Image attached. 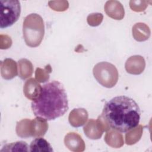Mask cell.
<instances>
[{"mask_svg":"<svg viewBox=\"0 0 152 152\" xmlns=\"http://www.w3.org/2000/svg\"><path fill=\"white\" fill-rule=\"evenodd\" d=\"M140 115L139 106L134 100L119 96L105 103L101 116L110 129L126 132L138 125Z\"/></svg>","mask_w":152,"mask_h":152,"instance_id":"1","label":"cell"},{"mask_svg":"<svg viewBox=\"0 0 152 152\" xmlns=\"http://www.w3.org/2000/svg\"><path fill=\"white\" fill-rule=\"evenodd\" d=\"M31 107L34 116L46 121L63 116L69 108L64 86L56 80L44 84L39 97L31 102Z\"/></svg>","mask_w":152,"mask_h":152,"instance_id":"2","label":"cell"},{"mask_svg":"<svg viewBox=\"0 0 152 152\" xmlns=\"http://www.w3.org/2000/svg\"><path fill=\"white\" fill-rule=\"evenodd\" d=\"M23 33L28 46L35 48L39 46L45 34V25L42 17L36 13L27 15L23 22Z\"/></svg>","mask_w":152,"mask_h":152,"instance_id":"3","label":"cell"},{"mask_svg":"<svg viewBox=\"0 0 152 152\" xmlns=\"http://www.w3.org/2000/svg\"><path fill=\"white\" fill-rule=\"evenodd\" d=\"M93 75L97 82L106 88H112L118 82L119 74L116 66L107 62L97 63L93 68Z\"/></svg>","mask_w":152,"mask_h":152,"instance_id":"4","label":"cell"},{"mask_svg":"<svg viewBox=\"0 0 152 152\" xmlns=\"http://www.w3.org/2000/svg\"><path fill=\"white\" fill-rule=\"evenodd\" d=\"M0 11L1 28L10 27L20 17V2L17 0H0Z\"/></svg>","mask_w":152,"mask_h":152,"instance_id":"5","label":"cell"},{"mask_svg":"<svg viewBox=\"0 0 152 152\" xmlns=\"http://www.w3.org/2000/svg\"><path fill=\"white\" fill-rule=\"evenodd\" d=\"M110 129L101 115L99 116L97 120L90 119L83 128L85 135L92 140L100 138L103 132L109 131Z\"/></svg>","mask_w":152,"mask_h":152,"instance_id":"6","label":"cell"},{"mask_svg":"<svg viewBox=\"0 0 152 152\" xmlns=\"http://www.w3.org/2000/svg\"><path fill=\"white\" fill-rule=\"evenodd\" d=\"M65 146L71 151L80 152L85 150L84 141L81 136L75 132L67 134L64 138Z\"/></svg>","mask_w":152,"mask_h":152,"instance_id":"7","label":"cell"},{"mask_svg":"<svg viewBox=\"0 0 152 152\" xmlns=\"http://www.w3.org/2000/svg\"><path fill=\"white\" fill-rule=\"evenodd\" d=\"M145 65V61L141 56L134 55L127 59L125 63V69L129 74L138 75L144 71Z\"/></svg>","mask_w":152,"mask_h":152,"instance_id":"8","label":"cell"},{"mask_svg":"<svg viewBox=\"0 0 152 152\" xmlns=\"http://www.w3.org/2000/svg\"><path fill=\"white\" fill-rule=\"evenodd\" d=\"M42 87L34 79L30 78L27 80L23 86V93L24 96L28 99L36 100L41 94Z\"/></svg>","mask_w":152,"mask_h":152,"instance_id":"9","label":"cell"},{"mask_svg":"<svg viewBox=\"0 0 152 152\" xmlns=\"http://www.w3.org/2000/svg\"><path fill=\"white\" fill-rule=\"evenodd\" d=\"M104 10L106 14L113 19L120 20L124 17V8L118 1H107L104 5Z\"/></svg>","mask_w":152,"mask_h":152,"instance_id":"10","label":"cell"},{"mask_svg":"<svg viewBox=\"0 0 152 152\" xmlns=\"http://www.w3.org/2000/svg\"><path fill=\"white\" fill-rule=\"evenodd\" d=\"M1 74L5 80H11L17 75V66L15 61L7 58L1 62Z\"/></svg>","mask_w":152,"mask_h":152,"instance_id":"11","label":"cell"},{"mask_svg":"<svg viewBox=\"0 0 152 152\" xmlns=\"http://www.w3.org/2000/svg\"><path fill=\"white\" fill-rule=\"evenodd\" d=\"M88 119V113L83 108L73 109L69 115V122L74 127H79L83 125Z\"/></svg>","mask_w":152,"mask_h":152,"instance_id":"12","label":"cell"},{"mask_svg":"<svg viewBox=\"0 0 152 152\" xmlns=\"http://www.w3.org/2000/svg\"><path fill=\"white\" fill-rule=\"evenodd\" d=\"M48 129L46 121L37 117L30 122V132L31 137H39L43 136Z\"/></svg>","mask_w":152,"mask_h":152,"instance_id":"13","label":"cell"},{"mask_svg":"<svg viewBox=\"0 0 152 152\" xmlns=\"http://www.w3.org/2000/svg\"><path fill=\"white\" fill-rule=\"evenodd\" d=\"M104 141L107 144L113 148H120L124 144V139L122 134L115 129H110L107 132L104 137Z\"/></svg>","mask_w":152,"mask_h":152,"instance_id":"14","label":"cell"},{"mask_svg":"<svg viewBox=\"0 0 152 152\" xmlns=\"http://www.w3.org/2000/svg\"><path fill=\"white\" fill-rule=\"evenodd\" d=\"M53 151L50 144L41 137L33 140L29 146V151L31 152H52Z\"/></svg>","mask_w":152,"mask_h":152,"instance_id":"15","label":"cell"},{"mask_svg":"<svg viewBox=\"0 0 152 152\" xmlns=\"http://www.w3.org/2000/svg\"><path fill=\"white\" fill-rule=\"evenodd\" d=\"M147 30H150L149 28L144 23H137L132 27V35L136 40L144 41L150 36V33H147Z\"/></svg>","mask_w":152,"mask_h":152,"instance_id":"16","label":"cell"},{"mask_svg":"<svg viewBox=\"0 0 152 152\" xmlns=\"http://www.w3.org/2000/svg\"><path fill=\"white\" fill-rule=\"evenodd\" d=\"M18 75L22 80L30 77L33 71L31 62L27 59H21L18 61Z\"/></svg>","mask_w":152,"mask_h":152,"instance_id":"17","label":"cell"},{"mask_svg":"<svg viewBox=\"0 0 152 152\" xmlns=\"http://www.w3.org/2000/svg\"><path fill=\"white\" fill-rule=\"evenodd\" d=\"M30 122L28 119H24L17 123L16 133L21 138H28L31 137L30 132Z\"/></svg>","mask_w":152,"mask_h":152,"instance_id":"18","label":"cell"},{"mask_svg":"<svg viewBox=\"0 0 152 152\" xmlns=\"http://www.w3.org/2000/svg\"><path fill=\"white\" fill-rule=\"evenodd\" d=\"M28 144L24 141H17L5 145L1 151H28Z\"/></svg>","mask_w":152,"mask_h":152,"instance_id":"19","label":"cell"},{"mask_svg":"<svg viewBox=\"0 0 152 152\" xmlns=\"http://www.w3.org/2000/svg\"><path fill=\"white\" fill-rule=\"evenodd\" d=\"M125 135V142L128 145H132L136 143L141 138L142 135V126L140 125L138 128H133Z\"/></svg>","mask_w":152,"mask_h":152,"instance_id":"20","label":"cell"},{"mask_svg":"<svg viewBox=\"0 0 152 152\" xmlns=\"http://www.w3.org/2000/svg\"><path fill=\"white\" fill-rule=\"evenodd\" d=\"M51 71L52 68L49 64L46 65L43 69L40 68H37L35 72L36 79L37 81H39L40 83H44L49 80V74L50 73Z\"/></svg>","mask_w":152,"mask_h":152,"instance_id":"21","label":"cell"},{"mask_svg":"<svg viewBox=\"0 0 152 152\" xmlns=\"http://www.w3.org/2000/svg\"><path fill=\"white\" fill-rule=\"evenodd\" d=\"M103 20V15L102 14L94 13L89 15L87 17V22L90 26H97L100 24Z\"/></svg>","mask_w":152,"mask_h":152,"instance_id":"22","label":"cell"}]
</instances>
